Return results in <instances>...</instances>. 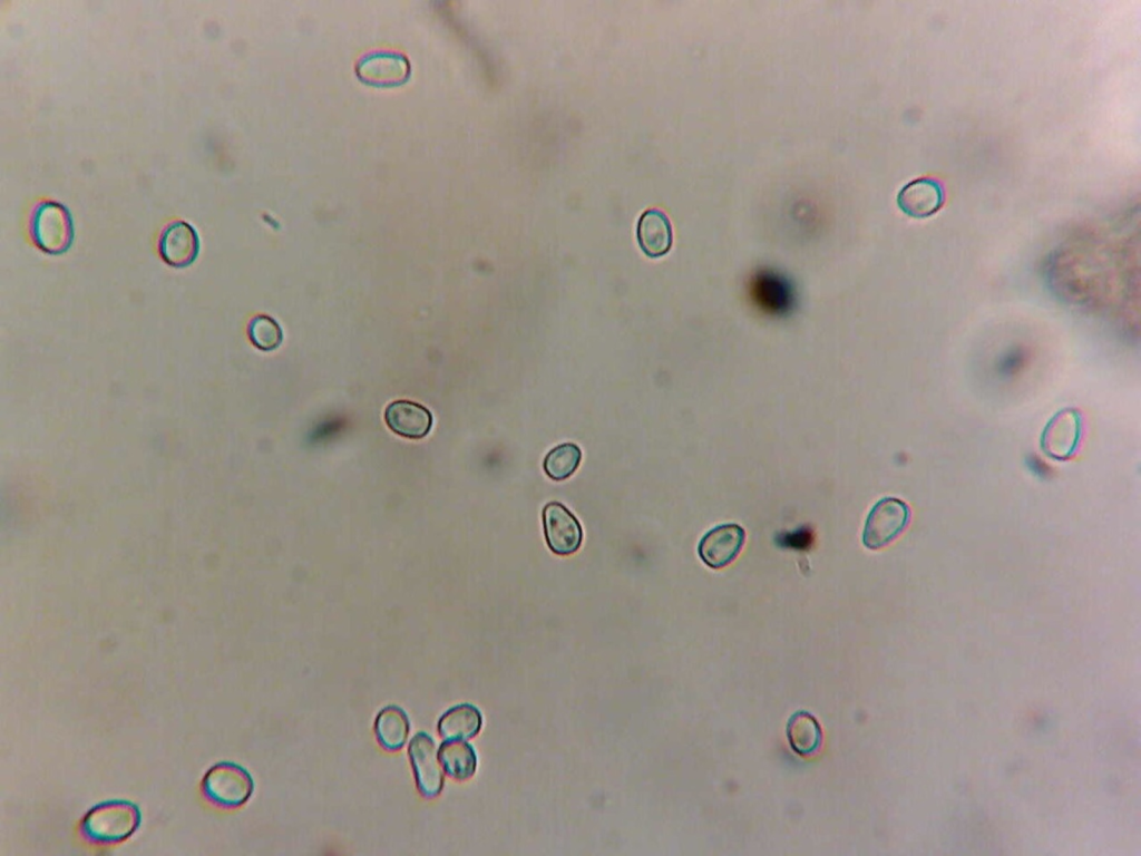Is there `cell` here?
<instances>
[{"label":"cell","mask_w":1141,"mask_h":856,"mask_svg":"<svg viewBox=\"0 0 1141 856\" xmlns=\"http://www.w3.org/2000/svg\"><path fill=\"white\" fill-rule=\"evenodd\" d=\"M138 806L126 800L103 801L91 807L80 821V834L95 845H114L129 838L139 827Z\"/></svg>","instance_id":"6da1fadb"},{"label":"cell","mask_w":1141,"mask_h":856,"mask_svg":"<svg viewBox=\"0 0 1141 856\" xmlns=\"http://www.w3.org/2000/svg\"><path fill=\"white\" fill-rule=\"evenodd\" d=\"M28 230L32 243L50 255L67 252L75 236L69 208L53 200H42L35 204L30 212Z\"/></svg>","instance_id":"7a4b0ae2"},{"label":"cell","mask_w":1141,"mask_h":856,"mask_svg":"<svg viewBox=\"0 0 1141 856\" xmlns=\"http://www.w3.org/2000/svg\"><path fill=\"white\" fill-rule=\"evenodd\" d=\"M201 790L212 805L234 809L243 806L252 796L254 781L242 766L221 761L212 766L203 777Z\"/></svg>","instance_id":"3957f363"},{"label":"cell","mask_w":1141,"mask_h":856,"mask_svg":"<svg viewBox=\"0 0 1141 856\" xmlns=\"http://www.w3.org/2000/svg\"><path fill=\"white\" fill-rule=\"evenodd\" d=\"M910 507L897 497H884L870 509L865 521L862 544L869 549H880L907 528L910 522Z\"/></svg>","instance_id":"277c9868"},{"label":"cell","mask_w":1141,"mask_h":856,"mask_svg":"<svg viewBox=\"0 0 1141 856\" xmlns=\"http://www.w3.org/2000/svg\"><path fill=\"white\" fill-rule=\"evenodd\" d=\"M408 757L420 795L428 799L439 796L445 776L432 737L425 731L417 732L408 745Z\"/></svg>","instance_id":"5b68a950"},{"label":"cell","mask_w":1141,"mask_h":856,"mask_svg":"<svg viewBox=\"0 0 1141 856\" xmlns=\"http://www.w3.org/2000/svg\"><path fill=\"white\" fill-rule=\"evenodd\" d=\"M543 528L549 549L560 556L578 551L583 529L575 515L563 504L550 502L543 508Z\"/></svg>","instance_id":"8992f818"},{"label":"cell","mask_w":1141,"mask_h":856,"mask_svg":"<svg viewBox=\"0 0 1141 856\" xmlns=\"http://www.w3.org/2000/svg\"><path fill=\"white\" fill-rule=\"evenodd\" d=\"M157 247L160 259L167 265L184 269L197 259L201 243L192 224L184 220H174L160 231Z\"/></svg>","instance_id":"52a82bcc"},{"label":"cell","mask_w":1141,"mask_h":856,"mask_svg":"<svg viewBox=\"0 0 1141 856\" xmlns=\"http://www.w3.org/2000/svg\"><path fill=\"white\" fill-rule=\"evenodd\" d=\"M1082 437V418L1073 409L1059 411L1045 426L1042 437V450L1055 460L1071 458L1080 446Z\"/></svg>","instance_id":"ba28073f"},{"label":"cell","mask_w":1141,"mask_h":856,"mask_svg":"<svg viewBox=\"0 0 1141 856\" xmlns=\"http://www.w3.org/2000/svg\"><path fill=\"white\" fill-rule=\"evenodd\" d=\"M745 541L744 529L734 523L720 524L706 532L698 545L702 562L713 570L731 564Z\"/></svg>","instance_id":"9c48e42d"},{"label":"cell","mask_w":1141,"mask_h":856,"mask_svg":"<svg viewBox=\"0 0 1141 856\" xmlns=\"http://www.w3.org/2000/svg\"><path fill=\"white\" fill-rule=\"evenodd\" d=\"M945 202L942 183L933 177H919L907 183L897 194L899 208L908 216L925 218L938 212Z\"/></svg>","instance_id":"30bf717a"},{"label":"cell","mask_w":1141,"mask_h":856,"mask_svg":"<svg viewBox=\"0 0 1141 856\" xmlns=\"http://www.w3.org/2000/svg\"><path fill=\"white\" fill-rule=\"evenodd\" d=\"M387 426L394 434L409 438L421 439L432 427V415L422 405L411 400H394L384 411Z\"/></svg>","instance_id":"8fae6325"},{"label":"cell","mask_w":1141,"mask_h":856,"mask_svg":"<svg viewBox=\"0 0 1141 856\" xmlns=\"http://www.w3.org/2000/svg\"><path fill=\"white\" fill-rule=\"evenodd\" d=\"M636 237L642 251L650 257L666 254L673 241L672 225L667 215L659 208L642 213L636 226Z\"/></svg>","instance_id":"7c38bea8"},{"label":"cell","mask_w":1141,"mask_h":856,"mask_svg":"<svg viewBox=\"0 0 1141 856\" xmlns=\"http://www.w3.org/2000/svg\"><path fill=\"white\" fill-rule=\"evenodd\" d=\"M481 726L479 709L470 703H459L441 714L437 730L445 740H466L478 735Z\"/></svg>","instance_id":"4fadbf2b"},{"label":"cell","mask_w":1141,"mask_h":856,"mask_svg":"<svg viewBox=\"0 0 1141 856\" xmlns=\"http://www.w3.org/2000/svg\"><path fill=\"white\" fill-rule=\"evenodd\" d=\"M373 729L378 743L384 750L398 751L408 740L410 721L402 708L391 704L378 712Z\"/></svg>","instance_id":"5bb4252c"},{"label":"cell","mask_w":1141,"mask_h":856,"mask_svg":"<svg viewBox=\"0 0 1141 856\" xmlns=\"http://www.w3.org/2000/svg\"><path fill=\"white\" fill-rule=\"evenodd\" d=\"M445 772L456 780L471 778L477 769L474 747L464 740H445L438 749Z\"/></svg>","instance_id":"9a60e30c"},{"label":"cell","mask_w":1141,"mask_h":856,"mask_svg":"<svg viewBox=\"0 0 1141 856\" xmlns=\"http://www.w3.org/2000/svg\"><path fill=\"white\" fill-rule=\"evenodd\" d=\"M787 736L793 751L801 756L813 753L821 743V729L808 712H797L788 722Z\"/></svg>","instance_id":"2e32d148"},{"label":"cell","mask_w":1141,"mask_h":856,"mask_svg":"<svg viewBox=\"0 0 1141 856\" xmlns=\"http://www.w3.org/2000/svg\"><path fill=\"white\" fill-rule=\"evenodd\" d=\"M581 459V448L576 444L564 442L548 451L543 461V468L549 478L560 481L575 473Z\"/></svg>","instance_id":"e0dca14e"},{"label":"cell","mask_w":1141,"mask_h":856,"mask_svg":"<svg viewBox=\"0 0 1141 856\" xmlns=\"http://www.w3.org/2000/svg\"><path fill=\"white\" fill-rule=\"evenodd\" d=\"M247 337L251 343L262 351L276 349L282 342V329L271 317L257 314L247 324Z\"/></svg>","instance_id":"ac0fdd59"}]
</instances>
